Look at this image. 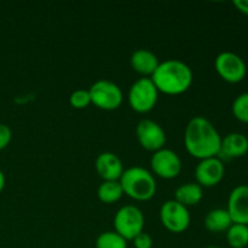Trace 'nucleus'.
<instances>
[{
	"label": "nucleus",
	"mask_w": 248,
	"mask_h": 248,
	"mask_svg": "<svg viewBox=\"0 0 248 248\" xmlns=\"http://www.w3.org/2000/svg\"><path fill=\"white\" fill-rule=\"evenodd\" d=\"M69 103L75 109H84L91 104V96L89 90H75L69 97Z\"/></svg>",
	"instance_id": "nucleus-22"
},
{
	"label": "nucleus",
	"mask_w": 248,
	"mask_h": 248,
	"mask_svg": "<svg viewBox=\"0 0 248 248\" xmlns=\"http://www.w3.org/2000/svg\"><path fill=\"white\" fill-rule=\"evenodd\" d=\"M131 67L138 74L143 75V78H149L154 74L160 62L156 55L147 48H138L131 55L130 58Z\"/></svg>",
	"instance_id": "nucleus-15"
},
{
	"label": "nucleus",
	"mask_w": 248,
	"mask_h": 248,
	"mask_svg": "<svg viewBox=\"0 0 248 248\" xmlns=\"http://www.w3.org/2000/svg\"><path fill=\"white\" fill-rule=\"evenodd\" d=\"M225 174V166L218 156L200 160L195 169L196 183L200 186H216L222 182Z\"/></svg>",
	"instance_id": "nucleus-11"
},
{
	"label": "nucleus",
	"mask_w": 248,
	"mask_h": 248,
	"mask_svg": "<svg viewBox=\"0 0 248 248\" xmlns=\"http://www.w3.org/2000/svg\"><path fill=\"white\" fill-rule=\"evenodd\" d=\"M202 186L198 183H186L179 186L174 193V200L186 207L195 206L202 200Z\"/></svg>",
	"instance_id": "nucleus-17"
},
{
	"label": "nucleus",
	"mask_w": 248,
	"mask_h": 248,
	"mask_svg": "<svg viewBox=\"0 0 248 248\" xmlns=\"http://www.w3.org/2000/svg\"><path fill=\"white\" fill-rule=\"evenodd\" d=\"M160 219L169 232L181 234L190 225V213L188 207L176 200H167L160 208Z\"/></svg>",
	"instance_id": "nucleus-7"
},
{
	"label": "nucleus",
	"mask_w": 248,
	"mask_h": 248,
	"mask_svg": "<svg viewBox=\"0 0 248 248\" xmlns=\"http://www.w3.org/2000/svg\"><path fill=\"white\" fill-rule=\"evenodd\" d=\"M248 153V137L244 133L232 132L222 138L218 156L225 159H237Z\"/></svg>",
	"instance_id": "nucleus-14"
},
{
	"label": "nucleus",
	"mask_w": 248,
	"mask_h": 248,
	"mask_svg": "<svg viewBox=\"0 0 248 248\" xmlns=\"http://www.w3.org/2000/svg\"><path fill=\"white\" fill-rule=\"evenodd\" d=\"M228 213L235 224L248 225V186H235L228 199Z\"/></svg>",
	"instance_id": "nucleus-12"
},
{
	"label": "nucleus",
	"mask_w": 248,
	"mask_h": 248,
	"mask_svg": "<svg viewBox=\"0 0 248 248\" xmlns=\"http://www.w3.org/2000/svg\"><path fill=\"white\" fill-rule=\"evenodd\" d=\"M205 248H220L219 246H213V245H212V246H207V247H205Z\"/></svg>",
	"instance_id": "nucleus-27"
},
{
	"label": "nucleus",
	"mask_w": 248,
	"mask_h": 248,
	"mask_svg": "<svg viewBox=\"0 0 248 248\" xmlns=\"http://www.w3.org/2000/svg\"><path fill=\"white\" fill-rule=\"evenodd\" d=\"M128 104L140 114L153 110L159 98V91L150 78H140L132 84L128 91Z\"/></svg>",
	"instance_id": "nucleus-4"
},
{
	"label": "nucleus",
	"mask_w": 248,
	"mask_h": 248,
	"mask_svg": "<svg viewBox=\"0 0 248 248\" xmlns=\"http://www.w3.org/2000/svg\"><path fill=\"white\" fill-rule=\"evenodd\" d=\"M227 241L232 248H245L248 246V225L235 224L227 230Z\"/></svg>",
	"instance_id": "nucleus-19"
},
{
	"label": "nucleus",
	"mask_w": 248,
	"mask_h": 248,
	"mask_svg": "<svg viewBox=\"0 0 248 248\" xmlns=\"http://www.w3.org/2000/svg\"><path fill=\"white\" fill-rule=\"evenodd\" d=\"M157 91L177 96L188 91L193 84V72L186 63L179 60H167L159 64L150 77Z\"/></svg>",
	"instance_id": "nucleus-2"
},
{
	"label": "nucleus",
	"mask_w": 248,
	"mask_h": 248,
	"mask_svg": "<svg viewBox=\"0 0 248 248\" xmlns=\"http://www.w3.org/2000/svg\"><path fill=\"white\" fill-rule=\"evenodd\" d=\"M12 140V132L5 124H0V150L5 149Z\"/></svg>",
	"instance_id": "nucleus-24"
},
{
	"label": "nucleus",
	"mask_w": 248,
	"mask_h": 248,
	"mask_svg": "<svg viewBox=\"0 0 248 248\" xmlns=\"http://www.w3.org/2000/svg\"><path fill=\"white\" fill-rule=\"evenodd\" d=\"M136 135L142 148L149 152H157L166 144V133L164 128L150 119H143L138 123Z\"/></svg>",
	"instance_id": "nucleus-10"
},
{
	"label": "nucleus",
	"mask_w": 248,
	"mask_h": 248,
	"mask_svg": "<svg viewBox=\"0 0 248 248\" xmlns=\"http://www.w3.org/2000/svg\"><path fill=\"white\" fill-rule=\"evenodd\" d=\"M91 103L102 110H115L123 103V91L109 80H98L89 90Z\"/></svg>",
	"instance_id": "nucleus-6"
},
{
	"label": "nucleus",
	"mask_w": 248,
	"mask_h": 248,
	"mask_svg": "<svg viewBox=\"0 0 248 248\" xmlns=\"http://www.w3.org/2000/svg\"><path fill=\"white\" fill-rule=\"evenodd\" d=\"M234 6L239 10L241 14L248 16V0H234Z\"/></svg>",
	"instance_id": "nucleus-25"
},
{
	"label": "nucleus",
	"mask_w": 248,
	"mask_h": 248,
	"mask_svg": "<svg viewBox=\"0 0 248 248\" xmlns=\"http://www.w3.org/2000/svg\"><path fill=\"white\" fill-rule=\"evenodd\" d=\"M114 228L126 241H132L144 229V216L137 206L126 205L116 212Z\"/></svg>",
	"instance_id": "nucleus-5"
},
{
	"label": "nucleus",
	"mask_w": 248,
	"mask_h": 248,
	"mask_svg": "<svg viewBox=\"0 0 248 248\" xmlns=\"http://www.w3.org/2000/svg\"><path fill=\"white\" fill-rule=\"evenodd\" d=\"M232 225V220L227 208H215L205 217V227L211 232H227Z\"/></svg>",
	"instance_id": "nucleus-16"
},
{
	"label": "nucleus",
	"mask_w": 248,
	"mask_h": 248,
	"mask_svg": "<svg viewBox=\"0 0 248 248\" xmlns=\"http://www.w3.org/2000/svg\"><path fill=\"white\" fill-rule=\"evenodd\" d=\"M125 195L137 201H148L156 193V182L152 172L144 167L133 166L124 170L119 179Z\"/></svg>",
	"instance_id": "nucleus-3"
},
{
	"label": "nucleus",
	"mask_w": 248,
	"mask_h": 248,
	"mask_svg": "<svg viewBox=\"0 0 248 248\" xmlns=\"http://www.w3.org/2000/svg\"><path fill=\"white\" fill-rule=\"evenodd\" d=\"M222 137L208 119L195 116L188 123L184 132V145L191 156L199 160L219 155Z\"/></svg>",
	"instance_id": "nucleus-1"
},
{
	"label": "nucleus",
	"mask_w": 248,
	"mask_h": 248,
	"mask_svg": "<svg viewBox=\"0 0 248 248\" xmlns=\"http://www.w3.org/2000/svg\"><path fill=\"white\" fill-rule=\"evenodd\" d=\"M232 115L240 123L248 124V92L239 94L232 106Z\"/></svg>",
	"instance_id": "nucleus-21"
},
{
	"label": "nucleus",
	"mask_w": 248,
	"mask_h": 248,
	"mask_svg": "<svg viewBox=\"0 0 248 248\" xmlns=\"http://www.w3.org/2000/svg\"><path fill=\"white\" fill-rule=\"evenodd\" d=\"M94 167L103 181H119L124 173V165L120 157L110 152L99 154L94 162Z\"/></svg>",
	"instance_id": "nucleus-13"
},
{
	"label": "nucleus",
	"mask_w": 248,
	"mask_h": 248,
	"mask_svg": "<svg viewBox=\"0 0 248 248\" xmlns=\"http://www.w3.org/2000/svg\"><path fill=\"white\" fill-rule=\"evenodd\" d=\"M5 182H6V181H5V174H4V172L0 170V194H1V191L4 190Z\"/></svg>",
	"instance_id": "nucleus-26"
},
{
	"label": "nucleus",
	"mask_w": 248,
	"mask_h": 248,
	"mask_svg": "<svg viewBox=\"0 0 248 248\" xmlns=\"http://www.w3.org/2000/svg\"><path fill=\"white\" fill-rule=\"evenodd\" d=\"M132 241L136 248H152L153 247V239L148 232H142L140 234H138Z\"/></svg>",
	"instance_id": "nucleus-23"
},
{
	"label": "nucleus",
	"mask_w": 248,
	"mask_h": 248,
	"mask_svg": "<svg viewBox=\"0 0 248 248\" xmlns=\"http://www.w3.org/2000/svg\"><path fill=\"white\" fill-rule=\"evenodd\" d=\"M96 248H127V241L116 232H104L97 237Z\"/></svg>",
	"instance_id": "nucleus-20"
},
{
	"label": "nucleus",
	"mask_w": 248,
	"mask_h": 248,
	"mask_svg": "<svg viewBox=\"0 0 248 248\" xmlns=\"http://www.w3.org/2000/svg\"><path fill=\"white\" fill-rule=\"evenodd\" d=\"M124 195L123 188L119 181H103V183L98 186L97 196L103 203L116 202L120 200Z\"/></svg>",
	"instance_id": "nucleus-18"
},
{
	"label": "nucleus",
	"mask_w": 248,
	"mask_h": 248,
	"mask_svg": "<svg viewBox=\"0 0 248 248\" xmlns=\"http://www.w3.org/2000/svg\"><path fill=\"white\" fill-rule=\"evenodd\" d=\"M153 172L164 179H173L182 171V160L176 152L167 148L157 150L150 160Z\"/></svg>",
	"instance_id": "nucleus-9"
},
{
	"label": "nucleus",
	"mask_w": 248,
	"mask_h": 248,
	"mask_svg": "<svg viewBox=\"0 0 248 248\" xmlns=\"http://www.w3.org/2000/svg\"><path fill=\"white\" fill-rule=\"evenodd\" d=\"M216 72L224 81L237 84L246 78L247 65L239 55L230 51L220 52L215 61Z\"/></svg>",
	"instance_id": "nucleus-8"
}]
</instances>
